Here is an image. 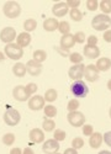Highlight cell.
Listing matches in <instances>:
<instances>
[{
	"label": "cell",
	"mask_w": 111,
	"mask_h": 154,
	"mask_svg": "<svg viewBox=\"0 0 111 154\" xmlns=\"http://www.w3.org/2000/svg\"><path fill=\"white\" fill-rule=\"evenodd\" d=\"M91 26L96 31H105L106 29H109L111 26V19H110V16H107L105 14L96 15L91 20Z\"/></svg>",
	"instance_id": "1"
},
{
	"label": "cell",
	"mask_w": 111,
	"mask_h": 154,
	"mask_svg": "<svg viewBox=\"0 0 111 154\" xmlns=\"http://www.w3.org/2000/svg\"><path fill=\"white\" fill-rule=\"evenodd\" d=\"M3 12H4V15L9 19H16L21 14V6L16 2H8V3L4 4Z\"/></svg>",
	"instance_id": "2"
},
{
	"label": "cell",
	"mask_w": 111,
	"mask_h": 154,
	"mask_svg": "<svg viewBox=\"0 0 111 154\" xmlns=\"http://www.w3.org/2000/svg\"><path fill=\"white\" fill-rule=\"evenodd\" d=\"M70 91L76 97H85L89 94V88L83 80H76L70 86Z\"/></svg>",
	"instance_id": "3"
},
{
	"label": "cell",
	"mask_w": 111,
	"mask_h": 154,
	"mask_svg": "<svg viewBox=\"0 0 111 154\" xmlns=\"http://www.w3.org/2000/svg\"><path fill=\"white\" fill-rule=\"evenodd\" d=\"M5 54L12 60H17L22 58L23 56V49L17 45V43H9L5 47Z\"/></svg>",
	"instance_id": "4"
},
{
	"label": "cell",
	"mask_w": 111,
	"mask_h": 154,
	"mask_svg": "<svg viewBox=\"0 0 111 154\" xmlns=\"http://www.w3.org/2000/svg\"><path fill=\"white\" fill-rule=\"evenodd\" d=\"M21 120V115L17 110L15 109H9L5 113H4V122L8 125V126H16L19 125Z\"/></svg>",
	"instance_id": "5"
},
{
	"label": "cell",
	"mask_w": 111,
	"mask_h": 154,
	"mask_svg": "<svg viewBox=\"0 0 111 154\" xmlns=\"http://www.w3.org/2000/svg\"><path fill=\"white\" fill-rule=\"evenodd\" d=\"M68 122L73 126V127H80L84 125L85 122V117H84V115L79 111H72L68 113Z\"/></svg>",
	"instance_id": "6"
},
{
	"label": "cell",
	"mask_w": 111,
	"mask_h": 154,
	"mask_svg": "<svg viewBox=\"0 0 111 154\" xmlns=\"http://www.w3.org/2000/svg\"><path fill=\"white\" fill-rule=\"evenodd\" d=\"M84 76H85V80H88L90 83L96 82L99 79V70H97L96 66H94V64H89L88 67H85Z\"/></svg>",
	"instance_id": "7"
},
{
	"label": "cell",
	"mask_w": 111,
	"mask_h": 154,
	"mask_svg": "<svg viewBox=\"0 0 111 154\" xmlns=\"http://www.w3.org/2000/svg\"><path fill=\"white\" fill-rule=\"evenodd\" d=\"M84 69L85 67L83 64H74L72 68H69V72H68V75L69 78L73 79V80H80V78L84 76Z\"/></svg>",
	"instance_id": "8"
},
{
	"label": "cell",
	"mask_w": 111,
	"mask_h": 154,
	"mask_svg": "<svg viewBox=\"0 0 111 154\" xmlns=\"http://www.w3.org/2000/svg\"><path fill=\"white\" fill-rule=\"evenodd\" d=\"M0 38L4 43H12V41L16 38V31L12 27H5L0 32Z\"/></svg>",
	"instance_id": "9"
},
{
	"label": "cell",
	"mask_w": 111,
	"mask_h": 154,
	"mask_svg": "<svg viewBox=\"0 0 111 154\" xmlns=\"http://www.w3.org/2000/svg\"><path fill=\"white\" fill-rule=\"evenodd\" d=\"M59 150V143L57 139H48L43 143V147H42V152L43 153H47V154H54Z\"/></svg>",
	"instance_id": "10"
},
{
	"label": "cell",
	"mask_w": 111,
	"mask_h": 154,
	"mask_svg": "<svg viewBox=\"0 0 111 154\" xmlns=\"http://www.w3.org/2000/svg\"><path fill=\"white\" fill-rule=\"evenodd\" d=\"M12 95H14L15 100L17 101H26L30 97V94L26 90V86H22V85H17L16 88H14Z\"/></svg>",
	"instance_id": "11"
},
{
	"label": "cell",
	"mask_w": 111,
	"mask_h": 154,
	"mask_svg": "<svg viewBox=\"0 0 111 154\" xmlns=\"http://www.w3.org/2000/svg\"><path fill=\"white\" fill-rule=\"evenodd\" d=\"M29 107L32 111H39L42 107H45V97L40 96V95H36L33 97H31L29 100Z\"/></svg>",
	"instance_id": "12"
},
{
	"label": "cell",
	"mask_w": 111,
	"mask_h": 154,
	"mask_svg": "<svg viewBox=\"0 0 111 154\" xmlns=\"http://www.w3.org/2000/svg\"><path fill=\"white\" fill-rule=\"evenodd\" d=\"M26 70L32 75V76H36V75H40L41 72H42V64L36 62L35 59H31L27 62L26 64Z\"/></svg>",
	"instance_id": "13"
},
{
	"label": "cell",
	"mask_w": 111,
	"mask_h": 154,
	"mask_svg": "<svg viewBox=\"0 0 111 154\" xmlns=\"http://www.w3.org/2000/svg\"><path fill=\"white\" fill-rule=\"evenodd\" d=\"M68 9H69V6L67 5V3H58V4H56V5L52 8V12H53L54 16L62 17V16L67 15Z\"/></svg>",
	"instance_id": "14"
},
{
	"label": "cell",
	"mask_w": 111,
	"mask_h": 154,
	"mask_svg": "<svg viewBox=\"0 0 111 154\" xmlns=\"http://www.w3.org/2000/svg\"><path fill=\"white\" fill-rule=\"evenodd\" d=\"M84 56L86 58H90V59L97 58L99 56H100V49H99L96 46H89V45H86L84 47Z\"/></svg>",
	"instance_id": "15"
},
{
	"label": "cell",
	"mask_w": 111,
	"mask_h": 154,
	"mask_svg": "<svg viewBox=\"0 0 111 154\" xmlns=\"http://www.w3.org/2000/svg\"><path fill=\"white\" fill-rule=\"evenodd\" d=\"M30 139L33 143H42L45 140V133L40 128H33L30 131Z\"/></svg>",
	"instance_id": "16"
},
{
	"label": "cell",
	"mask_w": 111,
	"mask_h": 154,
	"mask_svg": "<svg viewBox=\"0 0 111 154\" xmlns=\"http://www.w3.org/2000/svg\"><path fill=\"white\" fill-rule=\"evenodd\" d=\"M74 43H76V41H74V35H63V37L60 38V47L68 51L69 48H72L74 46Z\"/></svg>",
	"instance_id": "17"
},
{
	"label": "cell",
	"mask_w": 111,
	"mask_h": 154,
	"mask_svg": "<svg viewBox=\"0 0 111 154\" xmlns=\"http://www.w3.org/2000/svg\"><path fill=\"white\" fill-rule=\"evenodd\" d=\"M96 68L99 72H107L111 68V59L110 58H99L96 62Z\"/></svg>",
	"instance_id": "18"
},
{
	"label": "cell",
	"mask_w": 111,
	"mask_h": 154,
	"mask_svg": "<svg viewBox=\"0 0 111 154\" xmlns=\"http://www.w3.org/2000/svg\"><path fill=\"white\" fill-rule=\"evenodd\" d=\"M101 142H103V134L101 133H99V132H93L91 133V137L89 139V144L91 148L94 149H97L99 147L101 146Z\"/></svg>",
	"instance_id": "19"
},
{
	"label": "cell",
	"mask_w": 111,
	"mask_h": 154,
	"mask_svg": "<svg viewBox=\"0 0 111 154\" xmlns=\"http://www.w3.org/2000/svg\"><path fill=\"white\" fill-rule=\"evenodd\" d=\"M58 26H59V22L57 21V19H47L43 22V29L48 32L56 31L58 29Z\"/></svg>",
	"instance_id": "20"
},
{
	"label": "cell",
	"mask_w": 111,
	"mask_h": 154,
	"mask_svg": "<svg viewBox=\"0 0 111 154\" xmlns=\"http://www.w3.org/2000/svg\"><path fill=\"white\" fill-rule=\"evenodd\" d=\"M17 45L22 48V47H27L31 43V36L29 32H22L17 36Z\"/></svg>",
	"instance_id": "21"
},
{
	"label": "cell",
	"mask_w": 111,
	"mask_h": 154,
	"mask_svg": "<svg viewBox=\"0 0 111 154\" xmlns=\"http://www.w3.org/2000/svg\"><path fill=\"white\" fill-rule=\"evenodd\" d=\"M26 66L22 63H16L14 67H12V73H14V75L19 76V78H22V76H25V74H26Z\"/></svg>",
	"instance_id": "22"
},
{
	"label": "cell",
	"mask_w": 111,
	"mask_h": 154,
	"mask_svg": "<svg viewBox=\"0 0 111 154\" xmlns=\"http://www.w3.org/2000/svg\"><path fill=\"white\" fill-rule=\"evenodd\" d=\"M46 58H47V53L45 52L43 49H37V51H35V52H33V59L36 62L42 63V62L46 60Z\"/></svg>",
	"instance_id": "23"
},
{
	"label": "cell",
	"mask_w": 111,
	"mask_h": 154,
	"mask_svg": "<svg viewBox=\"0 0 111 154\" xmlns=\"http://www.w3.org/2000/svg\"><path fill=\"white\" fill-rule=\"evenodd\" d=\"M36 27H37V22L33 19H29L23 22V29L26 30V32H31V31L36 30Z\"/></svg>",
	"instance_id": "24"
},
{
	"label": "cell",
	"mask_w": 111,
	"mask_h": 154,
	"mask_svg": "<svg viewBox=\"0 0 111 154\" xmlns=\"http://www.w3.org/2000/svg\"><path fill=\"white\" fill-rule=\"evenodd\" d=\"M57 96H58V93H57L56 89H48V90L46 91V94H45V100L52 102V101H56Z\"/></svg>",
	"instance_id": "25"
},
{
	"label": "cell",
	"mask_w": 111,
	"mask_h": 154,
	"mask_svg": "<svg viewBox=\"0 0 111 154\" xmlns=\"http://www.w3.org/2000/svg\"><path fill=\"white\" fill-rule=\"evenodd\" d=\"M99 5H100V9L103 10V12L105 15H107L111 12V0H103Z\"/></svg>",
	"instance_id": "26"
},
{
	"label": "cell",
	"mask_w": 111,
	"mask_h": 154,
	"mask_svg": "<svg viewBox=\"0 0 111 154\" xmlns=\"http://www.w3.org/2000/svg\"><path fill=\"white\" fill-rule=\"evenodd\" d=\"M58 30H59V32H60V33H63V35H68V33H69V31H70V25H69V22H67V21H62V22H59Z\"/></svg>",
	"instance_id": "27"
},
{
	"label": "cell",
	"mask_w": 111,
	"mask_h": 154,
	"mask_svg": "<svg viewBox=\"0 0 111 154\" xmlns=\"http://www.w3.org/2000/svg\"><path fill=\"white\" fill-rule=\"evenodd\" d=\"M15 142V134L14 133H6L3 137V143L5 146H12Z\"/></svg>",
	"instance_id": "28"
},
{
	"label": "cell",
	"mask_w": 111,
	"mask_h": 154,
	"mask_svg": "<svg viewBox=\"0 0 111 154\" xmlns=\"http://www.w3.org/2000/svg\"><path fill=\"white\" fill-rule=\"evenodd\" d=\"M42 127H43V130H45L46 132H51V131H53V130H54L56 123H54V121H53V120H45V121H43Z\"/></svg>",
	"instance_id": "29"
},
{
	"label": "cell",
	"mask_w": 111,
	"mask_h": 154,
	"mask_svg": "<svg viewBox=\"0 0 111 154\" xmlns=\"http://www.w3.org/2000/svg\"><path fill=\"white\" fill-rule=\"evenodd\" d=\"M45 115L47 117H54L57 115V109L53 105H47L45 107Z\"/></svg>",
	"instance_id": "30"
},
{
	"label": "cell",
	"mask_w": 111,
	"mask_h": 154,
	"mask_svg": "<svg viewBox=\"0 0 111 154\" xmlns=\"http://www.w3.org/2000/svg\"><path fill=\"white\" fill-rule=\"evenodd\" d=\"M70 19L74 20V21H77V22H79V21H82L83 15H82V12L78 9H72L70 10Z\"/></svg>",
	"instance_id": "31"
},
{
	"label": "cell",
	"mask_w": 111,
	"mask_h": 154,
	"mask_svg": "<svg viewBox=\"0 0 111 154\" xmlns=\"http://www.w3.org/2000/svg\"><path fill=\"white\" fill-rule=\"evenodd\" d=\"M79 100H77V99H73V100H70L69 102H68V106H67V109H68V111L69 112H72V111H77V109L79 107Z\"/></svg>",
	"instance_id": "32"
},
{
	"label": "cell",
	"mask_w": 111,
	"mask_h": 154,
	"mask_svg": "<svg viewBox=\"0 0 111 154\" xmlns=\"http://www.w3.org/2000/svg\"><path fill=\"white\" fill-rule=\"evenodd\" d=\"M69 59H70V62L74 63V64H80L82 60H83V57H82V54H79V53H72V54L69 56Z\"/></svg>",
	"instance_id": "33"
},
{
	"label": "cell",
	"mask_w": 111,
	"mask_h": 154,
	"mask_svg": "<svg viewBox=\"0 0 111 154\" xmlns=\"http://www.w3.org/2000/svg\"><path fill=\"white\" fill-rule=\"evenodd\" d=\"M83 146H84V140H83L82 138H78V137H77V138H74V139L72 140V147L76 148L77 150L80 149Z\"/></svg>",
	"instance_id": "34"
},
{
	"label": "cell",
	"mask_w": 111,
	"mask_h": 154,
	"mask_svg": "<svg viewBox=\"0 0 111 154\" xmlns=\"http://www.w3.org/2000/svg\"><path fill=\"white\" fill-rule=\"evenodd\" d=\"M54 139H57L58 142H60V140H64L66 139V137H67V134H66V132L64 131H62V130H56V132H54Z\"/></svg>",
	"instance_id": "35"
},
{
	"label": "cell",
	"mask_w": 111,
	"mask_h": 154,
	"mask_svg": "<svg viewBox=\"0 0 111 154\" xmlns=\"http://www.w3.org/2000/svg\"><path fill=\"white\" fill-rule=\"evenodd\" d=\"M86 6H88V9L90 11H95V10H97L99 3L96 2V0H88V2H86Z\"/></svg>",
	"instance_id": "36"
},
{
	"label": "cell",
	"mask_w": 111,
	"mask_h": 154,
	"mask_svg": "<svg viewBox=\"0 0 111 154\" xmlns=\"http://www.w3.org/2000/svg\"><path fill=\"white\" fill-rule=\"evenodd\" d=\"M74 41H76L77 43H84L85 41V35L83 32H77L76 35H74Z\"/></svg>",
	"instance_id": "37"
},
{
	"label": "cell",
	"mask_w": 111,
	"mask_h": 154,
	"mask_svg": "<svg viewBox=\"0 0 111 154\" xmlns=\"http://www.w3.org/2000/svg\"><path fill=\"white\" fill-rule=\"evenodd\" d=\"M37 85L35 84V83H30V84H27L26 85V90H27V93L31 95V94H33V93H36L37 91Z\"/></svg>",
	"instance_id": "38"
},
{
	"label": "cell",
	"mask_w": 111,
	"mask_h": 154,
	"mask_svg": "<svg viewBox=\"0 0 111 154\" xmlns=\"http://www.w3.org/2000/svg\"><path fill=\"white\" fill-rule=\"evenodd\" d=\"M83 133H84L85 136H91V133H93V126H91V125H85V126H83Z\"/></svg>",
	"instance_id": "39"
},
{
	"label": "cell",
	"mask_w": 111,
	"mask_h": 154,
	"mask_svg": "<svg viewBox=\"0 0 111 154\" xmlns=\"http://www.w3.org/2000/svg\"><path fill=\"white\" fill-rule=\"evenodd\" d=\"M67 5H68L69 8H72V9H77V8L80 5V2H79V0H76V2H74V0H68Z\"/></svg>",
	"instance_id": "40"
},
{
	"label": "cell",
	"mask_w": 111,
	"mask_h": 154,
	"mask_svg": "<svg viewBox=\"0 0 111 154\" xmlns=\"http://www.w3.org/2000/svg\"><path fill=\"white\" fill-rule=\"evenodd\" d=\"M103 139L105 140V143H106L109 147H111V131H110V132H106V133L103 136Z\"/></svg>",
	"instance_id": "41"
},
{
	"label": "cell",
	"mask_w": 111,
	"mask_h": 154,
	"mask_svg": "<svg viewBox=\"0 0 111 154\" xmlns=\"http://www.w3.org/2000/svg\"><path fill=\"white\" fill-rule=\"evenodd\" d=\"M96 43H97V37L96 36L91 35V36L88 37V45L89 46H96Z\"/></svg>",
	"instance_id": "42"
},
{
	"label": "cell",
	"mask_w": 111,
	"mask_h": 154,
	"mask_svg": "<svg viewBox=\"0 0 111 154\" xmlns=\"http://www.w3.org/2000/svg\"><path fill=\"white\" fill-rule=\"evenodd\" d=\"M104 40H105V42L111 43V30H107L104 32Z\"/></svg>",
	"instance_id": "43"
},
{
	"label": "cell",
	"mask_w": 111,
	"mask_h": 154,
	"mask_svg": "<svg viewBox=\"0 0 111 154\" xmlns=\"http://www.w3.org/2000/svg\"><path fill=\"white\" fill-rule=\"evenodd\" d=\"M64 154H77V149L76 148H69L64 152Z\"/></svg>",
	"instance_id": "44"
},
{
	"label": "cell",
	"mask_w": 111,
	"mask_h": 154,
	"mask_svg": "<svg viewBox=\"0 0 111 154\" xmlns=\"http://www.w3.org/2000/svg\"><path fill=\"white\" fill-rule=\"evenodd\" d=\"M20 153H21V149H19V148L11 149V154H20Z\"/></svg>",
	"instance_id": "45"
},
{
	"label": "cell",
	"mask_w": 111,
	"mask_h": 154,
	"mask_svg": "<svg viewBox=\"0 0 111 154\" xmlns=\"http://www.w3.org/2000/svg\"><path fill=\"white\" fill-rule=\"evenodd\" d=\"M23 153H25V154H33V150H32L31 148H25Z\"/></svg>",
	"instance_id": "46"
},
{
	"label": "cell",
	"mask_w": 111,
	"mask_h": 154,
	"mask_svg": "<svg viewBox=\"0 0 111 154\" xmlns=\"http://www.w3.org/2000/svg\"><path fill=\"white\" fill-rule=\"evenodd\" d=\"M4 59H5V56H4V53H2V52H0V63H2V62H4Z\"/></svg>",
	"instance_id": "47"
},
{
	"label": "cell",
	"mask_w": 111,
	"mask_h": 154,
	"mask_svg": "<svg viewBox=\"0 0 111 154\" xmlns=\"http://www.w3.org/2000/svg\"><path fill=\"white\" fill-rule=\"evenodd\" d=\"M107 89H109V90L111 91V79L107 82Z\"/></svg>",
	"instance_id": "48"
},
{
	"label": "cell",
	"mask_w": 111,
	"mask_h": 154,
	"mask_svg": "<svg viewBox=\"0 0 111 154\" xmlns=\"http://www.w3.org/2000/svg\"><path fill=\"white\" fill-rule=\"evenodd\" d=\"M109 113H110V117H111V107H110V111H109Z\"/></svg>",
	"instance_id": "49"
}]
</instances>
